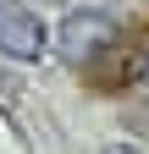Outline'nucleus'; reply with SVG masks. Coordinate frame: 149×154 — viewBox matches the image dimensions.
I'll return each instance as SVG.
<instances>
[{"label":"nucleus","mask_w":149,"mask_h":154,"mask_svg":"<svg viewBox=\"0 0 149 154\" xmlns=\"http://www.w3.org/2000/svg\"><path fill=\"white\" fill-rule=\"evenodd\" d=\"M110 38H116V17L100 11V6H78V11L61 17V61L88 66V61L110 44Z\"/></svg>","instance_id":"obj_1"},{"label":"nucleus","mask_w":149,"mask_h":154,"mask_svg":"<svg viewBox=\"0 0 149 154\" xmlns=\"http://www.w3.org/2000/svg\"><path fill=\"white\" fill-rule=\"evenodd\" d=\"M0 55H17V61L44 55V22L17 0H0Z\"/></svg>","instance_id":"obj_2"},{"label":"nucleus","mask_w":149,"mask_h":154,"mask_svg":"<svg viewBox=\"0 0 149 154\" xmlns=\"http://www.w3.org/2000/svg\"><path fill=\"white\" fill-rule=\"evenodd\" d=\"M127 127H133L138 138H149V99H138L133 110H127Z\"/></svg>","instance_id":"obj_3"},{"label":"nucleus","mask_w":149,"mask_h":154,"mask_svg":"<svg viewBox=\"0 0 149 154\" xmlns=\"http://www.w3.org/2000/svg\"><path fill=\"white\" fill-rule=\"evenodd\" d=\"M110 154H127V149H110Z\"/></svg>","instance_id":"obj_4"},{"label":"nucleus","mask_w":149,"mask_h":154,"mask_svg":"<svg viewBox=\"0 0 149 154\" xmlns=\"http://www.w3.org/2000/svg\"><path fill=\"white\" fill-rule=\"evenodd\" d=\"M144 77H149V61H144Z\"/></svg>","instance_id":"obj_5"}]
</instances>
